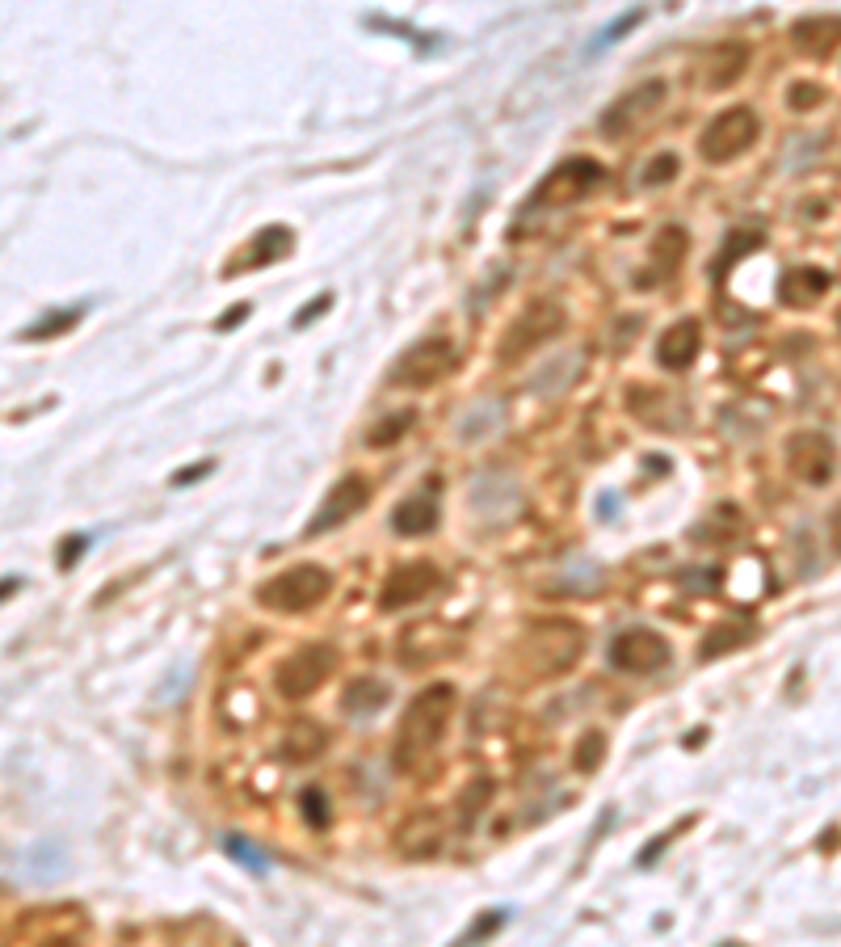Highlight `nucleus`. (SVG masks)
Instances as JSON below:
<instances>
[{"label": "nucleus", "mask_w": 841, "mask_h": 947, "mask_svg": "<svg viewBox=\"0 0 841 947\" xmlns=\"http://www.w3.org/2000/svg\"><path fill=\"white\" fill-rule=\"evenodd\" d=\"M450 712H455V687H450V682H429V687H421L408 699L400 729H396V745H392L396 771L421 775L429 767V758H434L442 745Z\"/></svg>", "instance_id": "obj_1"}, {"label": "nucleus", "mask_w": 841, "mask_h": 947, "mask_svg": "<svg viewBox=\"0 0 841 947\" xmlns=\"http://www.w3.org/2000/svg\"><path fill=\"white\" fill-rule=\"evenodd\" d=\"M581 649H585L581 623L543 619V623H530V628L522 632L518 649H514V666L526 674L522 682H543V678H556V674L577 666Z\"/></svg>", "instance_id": "obj_2"}, {"label": "nucleus", "mask_w": 841, "mask_h": 947, "mask_svg": "<svg viewBox=\"0 0 841 947\" xmlns=\"http://www.w3.org/2000/svg\"><path fill=\"white\" fill-rule=\"evenodd\" d=\"M328 590H333V573H328L324 564H295V569L265 581L257 590V602L274 615H303V611H312L316 602H324Z\"/></svg>", "instance_id": "obj_3"}, {"label": "nucleus", "mask_w": 841, "mask_h": 947, "mask_svg": "<svg viewBox=\"0 0 841 947\" xmlns=\"http://www.w3.org/2000/svg\"><path fill=\"white\" fill-rule=\"evenodd\" d=\"M459 367V350H455V341L450 337H425V341H413L396 362H392V371H387V379H392L396 388H434L442 384V379Z\"/></svg>", "instance_id": "obj_4"}, {"label": "nucleus", "mask_w": 841, "mask_h": 947, "mask_svg": "<svg viewBox=\"0 0 841 947\" xmlns=\"http://www.w3.org/2000/svg\"><path fill=\"white\" fill-rule=\"evenodd\" d=\"M598 181H602V165H598V160H589V156H568V160H560V165L535 186L526 211L535 215V211L572 207V203H581V198H585L593 186H598Z\"/></svg>", "instance_id": "obj_5"}, {"label": "nucleus", "mask_w": 841, "mask_h": 947, "mask_svg": "<svg viewBox=\"0 0 841 947\" xmlns=\"http://www.w3.org/2000/svg\"><path fill=\"white\" fill-rule=\"evenodd\" d=\"M762 135V123L749 106H728L724 114H715L699 135V152L711 165H728V160L745 156L753 148V139Z\"/></svg>", "instance_id": "obj_6"}, {"label": "nucleus", "mask_w": 841, "mask_h": 947, "mask_svg": "<svg viewBox=\"0 0 841 947\" xmlns=\"http://www.w3.org/2000/svg\"><path fill=\"white\" fill-rule=\"evenodd\" d=\"M333 670H337V649H333V644H324V640H316V644H303V649H295L286 661H278L274 687L286 699H307Z\"/></svg>", "instance_id": "obj_7"}, {"label": "nucleus", "mask_w": 841, "mask_h": 947, "mask_svg": "<svg viewBox=\"0 0 841 947\" xmlns=\"http://www.w3.org/2000/svg\"><path fill=\"white\" fill-rule=\"evenodd\" d=\"M560 329H564V308L560 304H551V299H535V304H526L522 316L505 329L501 362H514V358L530 354L535 346H543V341L560 337Z\"/></svg>", "instance_id": "obj_8"}, {"label": "nucleus", "mask_w": 841, "mask_h": 947, "mask_svg": "<svg viewBox=\"0 0 841 947\" xmlns=\"http://www.w3.org/2000/svg\"><path fill=\"white\" fill-rule=\"evenodd\" d=\"M665 102V80H644V85H635L627 89L619 102H614L606 114H602V135L606 139H623V135H635V131H644L656 110H661Z\"/></svg>", "instance_id": "obj_9"}, {"label": "nucleus", "mask_w": 841, "mask_h": 947, "mask_svg": "<svg viewBox=\"0 0 841 947\" xmlns=\"http://www.w3.org/2000/svg\"><path fill=\"white\" fill-rule=\"evenodd\" d=\"M610 666L623 674H656L669 666V640L652 628H627L610 644Z\"/></svg>", "instance_id": "obj_10"}, {"label": "nucleus", "mask_w": 841, "mask_h": 947, "mask_svg": "<svg viewBox=\"0 0 841 947\" xmlns=\"http://www.w3.org/2000/svg\"><path fill=\"white\" fill-rule=\"evenodd\" d=\"M442 586V573L434 569L429 560H408V564H396L392 577L383 581V594H379V607L383 611H404V607H417Z\"/></svg>", "instance_id": "obj_11"}, {"label": "nucleus", "mask_w": 841, "mask_h": 947, "mask_svg": "<svg viewBox=\"0 0 841 947\" xmlns=\"http://www.w3.org/2000/svg\"><path fill=\"white\" fill-rule=\"evenodd\" d=\"M366 497H371V485L358 476V472H350V476H341L333 489L324 493V501H320V510L312 514V522H307V535H328V531H337V527H345L362 506H366Z\"/></svg>", "instance_id": "obj_12"}, {"label": "nucleus", "mask_w": 841, "mask_h": 947, "mask_svg": "<svg viewBox=\"0 0 841 947\" xmlns=\"http://www.w3.org/2000/svg\"><path fill=\"white\" fill-rule=\"evenodd\" d=\"M833 442L829 434H820V430H799L787 438V468L791 476H799L804 485H825V480L833 476Z\"/></svg>", "instance_id": "obj_13"}, {"label": "nucleus", "mask_w": 841, "mask_h": 947, "mask_svg": "<svg viewBox=\"0 0 841 947\" xmlns=\"http://www.w3.org/2000/svg\"><path fill=\"white\" fill-rule=\"evenodd\" d=\"M291 245H295V236H291V228H282V224H270V228H261L257 236H253V245L244 249L240 257H232L228 261V270H223V278H236L240 270H261V266H274L278 257H286L291 253Z\"/></svg>", "instance_id": "obj_14"}, {"label": "nucleus", "mask_w": 841, "mask_h": 947, "mask_svg": "<svg viewBox=\"0 0 841 947\" xmlns=\"http://www.w3.org/2000/svg\"><path fill=\"white\" fill-rule=\"evenodd\" d=\"M791 43L808 59H829L841 47V17H833V13L799 17V22L791 26Z\"/></svg>", "instance_id": "obj_15"}, {"label": "nucleus", "mask_w": 841, "mask_h": 947, "mask_svg": "<svg viewBox=\"0 0 841 947\" xmlns=\"http://www.w3.org/2000/svg\"><path fill=\"white\" fill-rule=\"evenodd\" d=\"M694 358H699V320H678L656 341V362L665 371H686Z\"/></svg>", "instance_id": "obj_16"}, {"label": "nucleus", "mask_w": 841, "mask_h": 947, "mask_svg": "<svg viewBox=\"0 0 841 947\" xmlns=\"http://www.w3.org/2000/svg\"><path fill=\"white\" fill-rule=\"evenodd\" d=\"M749 68V47L745 43H715L707 55H703V80L707 89H728L741 80V72Z\"/></svg>", "instance_id": "obj_17"}, {"label": "nucleus", "mask_w": 841, "mask_h": 947, "mask_svg": "<svg viewBox=\"0 0 841 947\" xmlns=\"http://www.w3.org/2000/svg\"><path fill=\"white\" fill-rule=\"evenodd\" d=\"M829 274L816 270V266H799V270H787L783 282H778V295H783L787 308H812L820 295L829 291Z\"/></svg>", "instance_id": "obj_18"}, {"label": "nucleus", "mask_w": 841, "mask_h": 947, "mask_svg": "<svg viewBox=\"0 0 841 947\" xmlns=\"http://www.w3.org/2000/svg\"><path fill=\"white\" fill-rule=\"evenodd\" d=\"M400 842V851L408 859H429V855H438V846H442V821L434 813H413L404 821V830L396 834Z\"/></svg>", "instance_id": "obj_19"}, {"label": "nucleus", "mask_w": 841, "mask_h": 947, "mask_svg": "<svg viewBox=\"0 0 841 947\" xmlns=\"http://www.w3.org/2000/svg\"><path fill=\"white\" fill-rule=\"evenodd\" d=\"M324 745H328V733L320 729L316 720H295L291 729L282 733V758L286 762H312V758H320L324 754Z\"/></svg>", "instance_id": "obj_20"}, {"label": "nucleus", "mask_w": 841, "mask_h": 947, "mask_svg": "<svg viewBox=\"0 0 841 947\" xmlns=\"http://www.w3.org/2000/svg\"><path fill=\"white\" fill-rule=\"evenodd\" d=\"M387 699H392L387 682H379V678H354L350 687H345V695H341V708H345V716L371 720L375 712H383Z\"/></svg>", "instance_id": "obj_21"}, {"label": "nucleus", "mask_w": 841, "mask_h": 947, "mask_svg": "<svg viewBox=\"0 0 841 947\" xmlns=\"http://www.w3.org/2000/svg\"><path fill=\"white\" fill-rule=\"evenodd\" d=\"M392 527L400 535H429L438 527V501L434 497H408L392 510Z\"/></svg>", "instance_id": "obj_22"}, {"label": "nucleus", "mask_w": 841, "mask_h": 947, "mask_svg": "<svg viewBox=\"0 0 841 947\" xmlns=\"http://www.w3.org/2000/svg\"><path fill=\"white\" fill-rule=\"evenodd\" d=\"M686 253V232L682 228H665L661 236H656V245H652V266H656V282L669 278V270L682 261Z\"/></svg>", "instance_id": "obj_23"}, {"label": "nucleus", "mask_w": 841, "mask_h": 947, "mask_svg": "<svg viewBox=\"0 0 841 947\" xmlns=\"http://www.w3.org/2000/svg\"><path fill=\"white\" fill-rule=\"evenodd\" d=\"M413 426V409H400L392 417H379L371 430H366V447H392V442H400V434Z\"/></svg>", "instance_id": "obj_24"}, {"label": "nucleus", "mask_w": 841, "mask_h": 947, "mask_svg": "<svg viewBox=\"0 0 841 947\" xmlns=\"http://www.w3.org/2000/svg\"><path fill=\"white\" fill-rule=\"evenodd\" d=\"M80 316H85V304H72L68 312H47L43 320H34V325L26 329V341H38V337H55V333H68Z\"/></svg>", "instance_id": "obj_25"}, {"label": "nucleus", "mask_w": 841, "mask_h": 947, "mask_svg": "<svg viewBox=\"0 0 841 947\" xmlns=\"http://www.w3.org/2000/svg\"><path fill=\"white\" fill-rule=\"evenodd\" d=\"M223 851H228V855L240 863V868H249V872H257V876H265V872H270V859H265V855L257 851V846H249L244 838H236V834H228V838H223Z\"/></svg>", "instance_id": "obj_26"}, {"label": "nucleus", "mask_w": 841, "mask_h": 947, "mask_svg": "<svg viewBox=\"0 0 841 947\" xmlns=\"http://www.w3.org/2000/svg\"><path fill=\"white\" fill-rule=\"evenodd\" d=\"M825 89L812 85V80H795V85L787 89V106L791 110H816V106H825Z\"/></svg>", "instance_id": "obj_27"}, {"label": "nucleus", "mask_w": 841, "mask_h": 947, "mask_svg": "<svg viewBox=\"0 0 841 947\" xmlns=\"http://www.w3.org/2000/svg\"><path fill=\"white\" fill-rule=\"evenodd\" d=\"M606 758V737L602 733H585L577 745V771H598Z\"/></svg>", "instance_id": "obj_28"}, {"label": "nucleus", "mask_w": 841, "mask_h": 947, "mask_svg": "<svg viewBox=\"0 0 841 947\" xmlns=\"http://www.w3.org/2000/svg\"><path fill=\"white\" fill-rule=\"evenodd\" d=\"M682 169V160L673 156V152H661L656 160H648V169H644V186H665V181H673V173Z\"/></svg>", "instance_id": "obj_29"}, {"label": "nucleus", "mask_w": 841, "mask_h": 947, "mask_svg": "<svg viewBox=\"0 0 841 947\" xmlns=\"http://www.w3.org/2000/svg\"><path fill=\"white\" fill-rule=\"evenodd\" d=\"M741 640H749V628H720V632H711L707 644H703V657H720V653L736 649Z\"/></svg>", "instance_id": "obj_30"}, {"label": "nucleus", "mask_w": 841, "mask_h": 947, "mask_svg": "<svg viewBox=\"0 0 841 947\" xmlns=\"http://www.w3.org/2000/svg\"><path fill=\"white\" fill-rule=\"evenodd\" d=\"M299 804H303L307 825H312V830H324V825H328V800H324V792H320V788H307Z\"/></svg>", "instance_id": "obj_31"}, {"label": "nucleus", "mask_w": 841, "mask_h": 947, "mask_svg": "<svg viewBox=\"0 0 841 947\" xmlns=\"http://www.w3.org/2000/svg\"><path fill=\"white\" fill-rule=\"evenodd\" d=\"M749 249H762V236H753V232H736L728 240V253H720V270H728L736 257H745Z\"/></svg>", "instance_id": "obj_32"}, {"label": "nucleus", "mask_w": 841, "mask_h": 947, "mask_svg": "<svg viewBox=\"0 0 841 947\" xmlns=\"http://www.w3.org/2000/svg\"><path fill=\"white\" fill-rule=\"evenodd\" d=\"M640 22H644V9H631L627 17H614V22H610V26L598 34V51H602V47H610L614 38H619V34H627L631 26H640Z\"/></svg>", "instance_id": "obj_33"}, {"label": "nucleus", "mask_w": 841, "mask_h": 947, "mask_svg": "<svg viewBox=\"0 0 841 947\" xmlns=\"http://www.w3.org/2000/svg\"><path fill=\"white\" fill-rule=\"evenodd\" d=\"M328 304H333V295H328V291H324V295H316V299H307V304H303V312L295 316V329L312 325V320H316V316H320V312H324Z\"/></svg>", "instance_id": "obj_34"}, {"label": "nucleus", "mask_w": 841, "mask_h": 947, "mask_svg": "<svg viewBox=\"0 0 841 947\" xmlns=\"http://www.w3.org/2000/svg\"><path fill=\"white\" fill-rule=\"evenodd\" d=\"M501 922H505V910H492V918H480L476 926H471V935H467V939H463L459 947H471V943H476L480 935H492V931H497Z\"/></svg>", "instance_id": "obj_35"}, {"label": "nucleus", "mask_w": 841, "mask_h": 947, "mask_svg": "<svg viewBox=\"0 0 841 947\" xmlns=\"http://www.w3.org/2000/svg\"><path fill=\"white\" fill-rule=\"evenodd\" d=\"M64 543H68V548L59 552V564H64V569H72L76 556H80V552H89V535H68Z\"/></svg>", "instance_id": "obj_36"}, {"label": "nucleus", "mask_w": 841, "mask_h": 947, "mask_svg": "<svg viewBox=\"0 0 841 947\" xmlns=\"http://www.w3.org/2000/svg\"><path fill=\"white\" fill-rule=\"evenodd\" d=\"M202 472H211V459L194 463V468H181V472L173 476V485H177V489H181V485H194V480H202Z\"/></svg>", "instance_id": "obj_37"}, {"label": "nucleus", "mask_w": 841, "mask_h": 947, "mask_svg": "<svg viewBox=\"0 0 841 947\" xmlns=\"http://www.w3.org/2000/svg\"><path fill=\"white\" fill-rule=\"evenodd\" d=\"M249 308H253V304H236V308H232L228 316H223V320H219V329H232V325H240V320H244V316H249Z\"/></svg>", "instance_id": "obj_38"}, {"label": "nucleus", "mask_w": 841, "mask_h": 947, "mask_svg": "<svg viewBox=\"0 0 841 947\" xmlns=\"http://www.w3.org/2000/svg\"><path fill=\"white\" fill-rule=\"evenodd\" d=\"M829 539H833V548L841 552V506L829 514Z\"/></svg>", "instance_id": "obj_39"}, {"label": "nucleus", "mask_w": 841, "mask_h": 947, "mask_svg": "<svg viewBox=\"0 0 841 947\" xmlns=\"http://www.w3.org/2000/svg\"><path fill=\"white\" fill-rule=\"evenodd\" d=\"M837 329H841V308H837Z\"/></svg>", "instance_id": "obj_40"}]
</instances>
